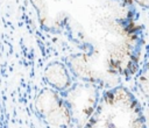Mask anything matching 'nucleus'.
Here are the masks:
<instances>
[{
	"instance_id": "nucleus-1",
	"label": "nucleus",
	"mask_w": 149,
	"mask_h": 128,
	"mask_svg": "<svg viewBox=\"0 0 149 128\" xmlns=\"http://www.w3.org/2000/svg\"><path fill=\"white\" fill-rule=\"evenodd\" d=\"M86 128H147L142 109L123 87L107 92Z\"/></svg>"
},
{
	"instance_id": "nucleus-2",
	"label": "nucleus",
	"mask_w": 149,
	"mask_h": 128,
	"mask_svg": "<svg viewBox=\"0 0 149 128\" xmlns=\"http://www.w3.org/2000/svg\"><path fill=\"white\" fill-rule=\"evenodd\" d=\"M139 88L142 95L149 99V62L144 65L139 76Z\"/></svg>"
}]
</instances>
